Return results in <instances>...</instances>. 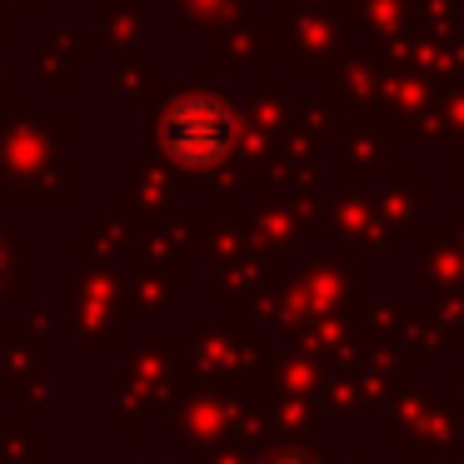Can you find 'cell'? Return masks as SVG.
Masks as SVG:
<instances>
[{"instance_id": "1", "label": "cell", "mask_w": 464, "mask_h": 464, "mask_svg": "<svg viewBox=\"0 0 464 464\" xmlns=\"http://www.w3.org/2000/svg\"><path fill=\"white\" fill-rule=\"evenodd\" d=\"M230 111L210 95H190L165 115V150L185 165H215L230 145Z\"/></svg>"}]
</instances>
